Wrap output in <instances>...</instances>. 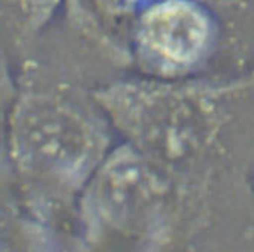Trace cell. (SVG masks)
<instances>
[{
  "instance_id": "obj_1",
  "label": "cell",
  "mask_w": 254,
  "mask_h": 252,
  "mask_svg": "<svg viewBox=\"0 0 254 252\" xmlns=\"http://www.w3.org/2000/svg\"><path fill=\"white\" fill-rule=\"evenodd\" d=\"M96 106L123 144L183 175H230L254 85L138 78L109 84Z\"/></svg>"
},
{
  "instance_id": "obj_2",
  "label": "cell",
  "mask_w": 254,
  "mask_h": 252,
  "mask_svg": "<svg viewBox=\"0 0 254 252\" xmlns=\"http://www.w3.org/2000/svg\"><path fill=\"white\" fill-rule=\"evenodd\" d=\"M35 50L20 57L5 124L11 181L36 207L82 188L111 150L108 129Z\"/></svg>"
},
{
  "instance_id": "obj_3",
  "label": "cell",
  "mask_w": 254,
  "mask_h": 252,
  "mask_svg": "<svg viewBox=\"0 0 254 252\" xmlns=\"http://www.w3.org/2000/svg\"><path fill=\"white\" fill-rule=\"evenodd\" d=\"M229 176L183 175L120 144L109 150L81 191L90 221L121 233H150L175 212H206Z\"/></svg>"
},
{
  "instance_id": "obj_4",
  "label": "cell",
  "mask_w": 254,
  "mask_h": 252,
  "mask_svg": "<svg viewBox=\"0 0 254 252\" xmlns=\"http://www.w3.org/2000/svg\"><path fill=\"white\" fill-rule=\"evenodd\" d=\"M214 15L197 0H154L136 17L132 47L145 76L194 79L217 45Z\"/></svg>"
},
{
  "instance_id": "obj_5",
  "label": "cell",
  "mask_w": 254,
  "mask_h": 252,
  "mask_svg": "<svg viewBox=\"0 0 254 252\" xmlns=\"http://www.w3.org/2000/svg\"><path fill=\"white\" fill-rule=\"evenodd\" d=\"M64 0H0V50L18 58L50 29Z\"/></svg>"
},
{
  "instance_id": "obj_6",
  "label": "cell",
  "mask_w": 254,
  "mask_h": 252,
  "mask_svg": "<svg viewBox=\"0 0 254 252\" xmlns=\"http://www.w3.org/2000/svg\"><path fill=\"white\" fill-rule=\"evenodd\" d=\"M14 94V70L8 61L6 54L0 50V182L11 179L6 155H5V124L9 103Z\"/></svg>"
},
{
  "instance_id": "obj_7",
  "label": "cell",
  "mask_w": 254,
  "mask_h": 252,
  "mask_svg": "<svg viewBox=\"0 0 254 252\" xmlns=\"http://www.w3.org/2000/svg\"><path fill=\"white\" fill-rule=\"evenodd\" d=\"M212 15L221 14L226 17L242 15L247 11L253 9L254 12V0H197Z\"/></svg>"
},
{
  "instance_id": "obj_8",
  "label": "cell",
  "mask_w": 254,
  "mask_h": 252,
  "mask_svg": "<svg viewBox=\"0 0 254 252\" xmlns=\"http://www.w3.org/2000/svg\"><path fill=\"white\" fill-rule=\"evenodd\" d=\"M0 252H21L2 215H0Z\"/></svg>"
},
{
  "instance_id": "obj_9",
  "label": "cell",
  "mask_w": 254,
  "mask_h": 252,
  "mask_svg": "<svg viewBox=\"0 0 254 252\" xmlns=\"http://www.w3.org/2000/svg\"><path fill=\"white\" fill-rule=\"evenodd\" d=\"M103 2L109 6H112L115 11H129L138 6H147L154 0H103Z\"/></svg>"
}]
</instances>
